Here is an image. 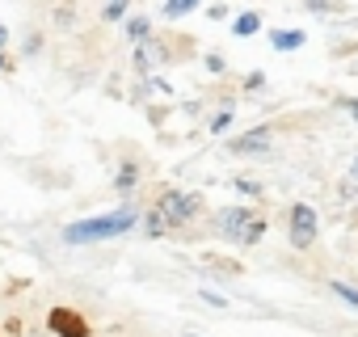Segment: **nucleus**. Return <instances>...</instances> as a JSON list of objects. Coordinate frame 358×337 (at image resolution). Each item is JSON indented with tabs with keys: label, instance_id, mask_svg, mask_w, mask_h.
<instances>
[{
	"label": "nucleus",
	"instance_id": "1",
	"mask_svg": "<svg viewBox=\"0 0 358 337\" xmlns=\"http://www.w3.org/2000/svg\"><path fill=\"white\" fill-rule=\"evenodd\" d=\"M139 224V211L135 207H118L110 215H93V220H76L64 228V241L68 245H93V241H110V236H122Z\"/></svg>",
	"mask_w": 358,
	"mask_h": 337
},
{
	"label": "nucleus",
	"instance_id": "2",
	"mask_svg": "<svg viewBox=\"0 0 358 337\" xmlns=\"http://www.w3.org/2000/svg\"><path fill=\"white\" fill-rule=\"evenodd\" d=\"M47 329L55 333V337H93V329H89V320L76 312V308H51L47 312Z\"/></svg>",
	"mask_w": 358,
	"mask_h": 337
},
{
	"label": "nucleus",
	"instance_id": "3",
	"mask_svg": "<svg viewBox=\"0 0 358 337\" xmlns=\"http://www.w3.org/2000/svg\"><path fill=\"white\" fill-rule=\"evenodd\" d=\"M199 207H203V194H173V190H169V194L160 199V207H156V211H160V215H164V224L173 228V224H186L190 215H199Z\"/></svg>",
	"mask_w": 358,
	"mask_h": 337
},
{
	"label": "nucleus",
	"instance_id": "4",
	"mask_svg": "<svg viewBox=\"0 0 358 337\" xmlns=\"http://www.w3.org/2000/svg\"><path fill=\"white\" fill-rule=\"evenodd\" d=\"M316 211L308 207V203H295L291 207V245H299V249H308L312 241H316Z\"/></svg>",
	"mask_w": 358,
	"mask_h": 337
},
{
	"label": "nucleus",
	"instance_id": "5",
	"mask_svg": "<svg viewBox=\"0 0 358 337\" xmlns=\"http://www.w3.org/2000/svg\"><path fill=\"white\" fill-rule=\"evenodd\" d=\"M249 220H253V211H249V207H228L215 224H220V232H224V236H236V241H241V232L249 228Z\"/></svg>",
	"mask_w": 358,
	"mask_h": 337
},
{
	"label": "nucleus",
	"instance_id": "6",
	"mask_svg": "<svg viewBox=\"0 0 358 337\" xmlns=\"http://www.w3.org/2000/svg\"><path fill=\"white\" fill-rule=\"evenodd\" d=\"M262 148H270V131L266 127H257V131H249V135H241V139H232V152H262Z\"/></svg>",
	"mask_w": 358,
	"mask_h": 337
},
{
	"label": "nucleus",
	"instance_id": "7",
	"mask_svg": "<svg viewBox=\"0 0 358 337\" xmlns=\"http://www.w3.org/2000/svg\"><path fill=\"white\" fill-rule=\"evenodd\" d=\"M270 43H274V51H295V47H303V30H274Z\"/></svg>",
	"mask_w": 358,
	"mask_h": 337
},
{
	"label": "nucleus",
	"instance_id": "8",
	"mask_svg": "<svg viewBox=\"0 0 358 337\" xmlns=\"http://www.w3.org/2000/svg\"><path fill=\"white\" fill-rule=\"evenodd\" d=\"M257 26H262V17H257V13H241V17H236V26H232V34H236V38H249V34H257Z\"/></svg>",
	"mask_w": 358,
	"mask_h": 337
},
{
	"label": "nucleus",
	"instance_id": "9",
	"mask_svg": "<svg viewBox=\"0 0 358 337\" xmlns=\"http://www.w3.org/2000/svg\"><path fill=\"white\" fill-rule=\"evenodd\" d=\"M262 236H266V220H257V215H253V220H249V228L241 232V241H245V245H257Z\"/></svg>",
	"mask_w": 358,
	"mask_h": 337
},
{
	"label": "nucleus",
	"instance_id": "10",
	"mask_svg": "<svg viewBox=\"0 0 358 337\" xmlns=\"http://www.w3.org/2000/svg\"><path fill=\"white\" fill-rule=\"evenodd\" d=\"M199 5V0H164V17H182Z\"/></svg>",
	"mask_w": 358,
	"mask_h": 337
},
{
	"label": "nucleus",
	"instance_id": "11",
	"mask_svg": "<svg viewBox=\"0 0 358 337\" xmlns=\"http://www.w3.org/2000/svg\"><path fill=\"white\" fill-rule=\"evenodd\" d=\"M127 34H131L135 43H143V38H148V17H131V22H127Z\"/></svg>",
	"mask_w": 358,
	"mask_h": 337
},
{
	"label": "nucleus",
	"instance_id": "12",
	"mask_svg": "<svg viewBox=\"0 0 358 337\" xmlns=\"http://www.w3.org/2000/svg\"><path fill=\"white\" fill-rule=\"evenodd\" d=\"M135 178H139V173H135V164H122V173H118V182H114V186H118V190L127 194V190L135 186Z\"/></svg>",
	"mask_w": 358,
	"mask_h": 337
},
{
	"label": "nucleus",
	"instance_id": "13",
	"mask_svg": "<svg viewBox=\"0 0 358 337\" xmlns=\"http://www.w3.org/2000/svg\"><path fill=\"white\" fill-rule=\"evenodd\" d=\"M333 291H337V299H345L350 308H358V291H354L350 282H333Z\"/></svg>",
	"mask_w": 358,
	"mask_h": 337
},
{
	"label": "nucleus",
	"instance_id": "14",
	"mask_svg": "<svg viewBox=\"0 0 358 337\" xmlns=\"http://www.w3.org/2000/svg\"><path fill=\"white\" fill-rule=\"evenodd\" d=\"M148 236H164V215H148Z\"/></svg>",
	"mask_w": 358,
	"mask_h": 337
},
{
	"label": "nucleus",
	"instance_id": "15",
	"mask_svg": "<svg viewBox=\"0 0 358 337\" xmlns=\"http://www.w3.org/2000/svg\"><path fill=\"white\" fill-rule=\"evenodd\" d=\"M207 72H224V59L220 55H207Z\"/></svg>",
	"mask_w": 358,
	"mask_h": 337
},
{
	"label": "nucleus",
	"instance_id": "16",
	"mask_svg": "<svg viewBox=\"0 0 358 337\" xmlns=\"http://www.w3.org/2000/svg\"><path fill=\"white\" fill-rule=\"evenodd\" d=\"M341 106H345V110H350V114H354V118H358V97H345V101H341Z\"/></svg>",
	"mask_w": 358,
	"mask_h": 337
},
{
	"label": "nucleus",
	"instance_id": "17",
	"mask_svg": "<svg viewBox=\"0 0 358 337\" xmlns=\"http://www.w3.org/2000/svg\"><path fill=\"white\" fill-rule=\"evenodd\" d=\"M5 43H9V30H5V26H0V47H5Z\"/></svg>",
	"mask_w": 358,
	"mask_h": 337
},
{
	"label": "nucleus",
	"instance_id": "18",
	"mask_svg": "<svg viewBox=\"0 0 358 337\" xmlns=\"http://www.w3.org/2000/svg\"><path fill=\"white\" fill-rule=\"evenodd\" d=\"M354 178H358V160H354Z\"/></svg>",
	"mask_w": 358,
	"mask_h": 337
},
{
	"label": "nucleus",
	"instance_id": "19",
	"mask_svg": "<svg viewBox=\"0 0 358 337\" xmlns=\"http://www.w3.org/2000/svg\"><path fill=\"white\" fill-rule=\"evenodd\" d=\"M0 68H5V55H0Z\"/></svg>",
	"mask_w": 358,
	"mask_h": 337
}]
</instances>
